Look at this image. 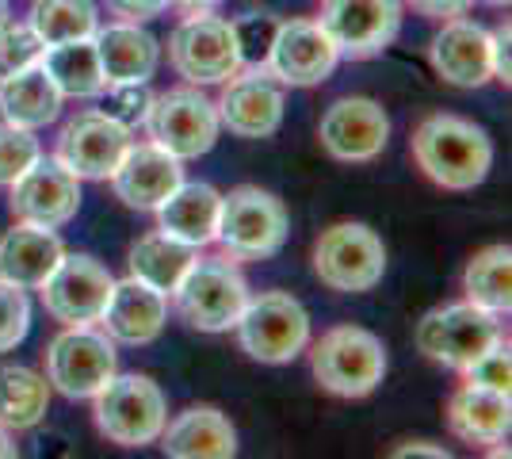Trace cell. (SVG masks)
Listing matches in <instances>:
<instances>
[{"instance_id":"cell-1","label":"cell","mask_w":512,"mask_h":459,"mask_svg":"<svg viewBox=\"0 0 512 459\" xmlns=\"http://www.w3.org/2000/svg\"><path fill=\"white\" fill-rule=\"evenodd\" d=\"M413 161L432 184L448 192H470L490 176L493 142L478 123L440 111L421 119L413 131Z\"/></svg>"},{"instance_id":"cell-2","label":"cell","mask_w":512,"mask_h":459,"mask_svg":"<svg viewBox=\"0 0 512 459\" xmlns=\"http://www.w3.org/2000/svg\"><path fill=\"white\" fill-rule=\"evenodd\" d=\"M176 314L199 333H226L249 303V284L234 257H195L184 280L172 287Z\"/></svg>"},{"instance_id":"cell-3","label":"cell","mask_w":512,"mask_h":459,"mask_svg":"<svg viewBox=\"0 0 512 459\" xmlns=\"http://www.w3.org/2000/svg\"><path fill=\"white\" fill-rule=\"evenodd\" d=\"M214 238L234 261H264L287 241V207L272 192L241 184L230 196H222Z\"/></svg>"},{"instance_id":"cell-4","label":"cell","mask_w":512,"mask_h":459,"mask_svg":"<svg viewBox=\"0 0 512 459\" xmlns=\"http://www.w3.org/2000/svg\"><path fill=\"white\" fill-rule=\"evenodd\" d=\"M314 379L329 394L341 398H363L371 394L386 375L383 341L363 326H337L321 337L310 352Z\"/></svg>"},{"instance_id":"cell-5","label":"cell","mask_w":512,"mask_h":459,"mask_svg":"<svg viewBox=\"0 0 512 459\" xmlns=\"http://www.w3.org/2000/svg\"><path fill=\"white\" fill-rule=\"evenodd\" d=\"M169 421V402L150 375H111L104 391L96 394V429L111 444L142 448L161 437Z\"/></svg>"},{"instance_id":"cell-6","label":"cell","mask_w":512,"mask_h":459,"mask_svg":"<svg viewBox=\"0 0 512 459\" xmlns=\"http://www.w3.org/2000/svg\"><path fill=\"white\" fill-rule=\"evenodd\" d=\"M237 341L260 364H287L310 341V314L287 291L249 295V303L237 318Z\"/></svg>"},{"instance_id":"cell-7","label":"cell","mask_w":512,"mask_h":459,"mask_svg":"<svg viewBox=\"0 0 512 459\" xmlns=\"http://www.w3.org/2000/svg\"><path fill=\"white\" fill-rule=\"evenodd\" d=\"M314 272L325 287L360 295L383 280L386 245L363 222H333L314 245Z\"/></svg>"},{"instance_id":"cell-8","label":"cell","mask_w":512,"mask_h":459,"mask_svg":"<svg viewBox=\"0 0 512 459\" xmlns=\"http://www.w3.org/2000/svg\"><path fill=\"white\" fill-rule=\"evenodd\" d=\"M115 372V345L92 326H65L46 349V383L65 398H96Z\"/></svg>"},{"instance_id":"cell-9","label":"cell","mask_w":512,"mask_h":459,"mask_svg":"<svg viewBox=\"0 0 512 459\" xmlns=\"http://www.w3.org/2000/svg\"><path fill=\"white\" fill-rule=\"evenodd\" d=\"M501 341V322L493 310H482L474 303H451L428 310L417 326V349L428 360L463 372L482 352Z\"/></svg>"},{"instance_id":"cell-10","label":"cell","mask_w":512,"mask_h":459,"mask_svg":"<svg viewBox=\"0 0 512 459\" xmlns=\"http://www.w3.org/2000/svg\"><path fill=\"white\" fill-rule=\"evenodd\" d=\"M146 131H150L153 146H161L180 161H192V157L211 153L222 123H218V108L211 100L188 85L153 96L150 111H146Z\"/></svg>"},{"instance_id":"cell-11","label":"cell","mask_w":512,"mask_h":459,"mask_svg":"<svg viewBox=\"0 0 512 459\" xmlns=\"http://www.w3.org/2000/svg\"><path fill=\"white\" fill-rule=\"evenodd\" d=\"M169 62L188 85H222V81H230L241 69L230 23L211 16V12H192L172 31Z\"/></svg>"},{"instance_id":"cell-12","label":"cell","mask_w":512,"mask_h":459,"mask_svg":"<svg viewBox=\"0 0 512 459\" xmlns=\"http://www.w3.org/2000/svg\"><path fill=\"white\" fill-rule=\"evenodd\" d=\"M318 23L341 58L360 62V58L383 54L398 39L402 4L398 0H325Z\"/></svg>"},{"instance_id":"cell-13","label":"cell","mask_w":512,"mask_h":459,"mask_svg":"<svg viewBox=\"0 0 512 459\" xmlns=\"http://www.w3.org/2000/svg\"><path fill=\"white\" fill-rule=\"evenodd\" d=\"M111 272L88 253L62 257L58 268L43 280V306L62 326H92L100 322L107 299H111Z\"/></svg>"},{"instance_id":"cell-14","label":"cell","mask_w":512,"mask_h":459,"mask_svg":"<svg viewBox=\"0 0 512 459\" xmlns=\"http://www.w3.org/2000/svg\"><path fill=\"white\" fill-rule=\"evenodd\" d=\"M8 188H12V196H8L12 215L31 226H50V230L65 226L81 207V180L69 173L58 157H43V153Z\"/></svg>"},{"instance_id":"cell-15","label":"cell","mask_w":512,"mask_h":459,"mask_svg":"<svg viewBox=\"0 0 512 459\" xmlns=\"http://www.w3.org/2000/svg\"><path fill=\"white\" fill-rule=\"evenodd\" d=\"M130 146V131L107 119L104 111H81L69 119L58 134V161H62L77 180H107L115 165L123 161Z\"/></svg>"},{"instance_id":"cell-16","label":"cell","mask_w":512,"mask_h":459,"mask_svg":"<svg viewBox=\"0 0 512 459\" xmlns=\"http://www.w3.org/2000/svg\"><path fill=\"white\" fill-rule=\"evenodd\" d=\"M318 138L325 153L337 161H375L390 142V119L383 104L367 96H344L325 108Z\"/></svg>"},{"instance_id":"cell-17","label":"cell","mask_w":512,"mask_h":459,"mask_svg":"<svg viewBox=\"0 0 512 459\" xmlns=\"http://www.w3.org/2000/svg\"><path fill=\"white\" fill-rule=\"evenodd\" d=\"M341 62L337 46L329 43V35L321 31L318 20H291L279 23L276 46L268 54V77H279L283 85L310 88L321 85Z\"/></svg>"},{"instance_id":"cell-18","label":"cell","mask_w":512,"mask_h":459,"mask_svg":"<svg viewBox=\"0 0 512 459\" xmlns=\"http://www.w3.org/2000/svg\"><path fill=\"white\" fill-rule=\"evenodd\" d=\"M180 184H184L180 157H172V153H165L153 142H142V146L130 142L123 161L111 173L115 196L123 199L127 207H134V211H157Z\"/></svg>"},{"instance_id":"cell-19","label":"cell","mask_w":512,"mask_h":459,"mask_svg":"<svg viewBox=\"0 0 512 459\" xmlns=\"http://www.w3.org/2000/svg\"><path fill=\"white\" fill-rule=\"evenodd\" d=\"M226 92L214 104L218 108V123L230 127L237 138H272L283 123V92L279 85L268 81V69L256 73H241L222 81Z\"/></svg>"},{"instance_id":"cell-20","label":"cell","mask_w":512,"mask_h":459,"mask_svg":"<svg viewBox=\"0 0 512 459\" xmlns=\"http://www.w3.org/2000/svg\"><path fill=\"white\" fill-rule=\"evenodd\" d=\"M432 66L455 88H482L493 77L490 66V31L474 20L444 23V31L432 39Z\"/></svg>"},{"instance_id":"cell-21","label":"cell","mask_w":512,"mask_h":459,"mask_svg":"<svg viewBox=\"0 0 512 459\" xmlns=\"http://www.w3.org/2000/svg\"><path fill=\"white\" fill-rule=\"evenodd\" d=\"M165 314H169L165 291L130 276L111 287V299H107L100 322H104L107 337L119 345H150L165 329Z\"/></svg>"},{"instance_id":"cell-22","label":"cell","mask_w":512,"mask_h":459,"mask_svg":"<svg viewBox=\"0 0 512 459\" xmlns=\"http://www.w3.org/2000/svg\"><path fill=\"white\" fill-rule=\"evenodd\" d=\"M165 456L176 459H230L237 456V433L230 417L214 406H188L161 429Z\"/></svg>"},{"instance_id":"cell-23","label":"cell","mask_w":512,"mask_h":459,"mask_svg":"<svg viewBox=\"0 0 512 459\" xmlns=\"http://www.w3.org/2000/svg\"><path fill=\"white\" fill-rule=\"evenodd\" d=\"M96 58L104 69L107 85H146L157 69V39L150 31H142L138 23H111V27H96L92 35Z\"/></svg>"},{"instance_id":"cell-24","label":"cell","mask_w":512,"mask_h":459,"mask_svg":"<svg viewBox=\"0 0 512 459\" xmlns=\"http://www.w3.org/2000/svg\"><path fill=\"white\" fill-rule=\"evenodd\" d=\"M448 425L451 433L467 444H505L512 425L509 391L463 383L448 402Z\"/></svg>"},{"instance_id":"cell-25","label":"cell","mask_w":512,"mask_h":459,"mask_svg":"<svg viewBox=\"0 0 512 459\" xmlns=\"http://www.w3.org/2000/svg\"><path fill=\"white\" fill-rule=\"evenodd\" d=\"M65 257L62 238L50 226L20 222L0 238V276L20 287H43V280Z\"/></svg>"},{"instance_id":"cell-26","label":"cell","mask_w":512,"mask_h":459,"mask_svg":"<svg viewBox=\"0 0 512 459\" xmlns=\"http://www.w3.org/2000/svg\"><path fill=\"white\" fill-rule=\"evenodd\" d=\"M58 111H62V92L50 81L43 62L0 77V115H4V123L39 131V127L58 119Z\"/></svg>"},{"instance_id":"cell-27","label":"cell","mask_w":512,"mask_h":459,"mask_svg":"<svg viewBox=\"0 0 512 459\" xmlns=\"http://www.w3.org/2000/svg\"><path fill=\"white\" fill-rule=\"evenodd\" d=\"M218 207H222V196L214 192L211 184H180L161 207H157V219H161V230L172 234L184 245H207L214 241V230H218Z\"/></svg>"},{"instance_id":"cell-28","label":"cell","mask_w":512,"mask_h":459,"mask_svg":"<svg viewBox=\"0 0 512 459\" xmlns=\"http://www.w3.org/2000/svg\"><path fill=\"white\" fill-rule=\"evenodd\" d=\"M195 261V249L192 245H184V241H176L172 234L165 230H153L146 238H138L130 245V276L134 280H142V284L157 287V291H165L172 295V287L184 280V272L192 268Z\"/></svg>"},{"instance_id":"cell-29","label":"cell","mask_w":512,"mask_h":459,"mask_svg":"<svg viewBox=\"0 0 512 459\" xmlns=\"http://www.w3.org/2000/svg\"><path fill=\"white\" fill-rule=\"evenodd\" d=\"M43 69L50 73V81L58 85L62 96H104L107 77L96 58L92 39H69V43H54L43 50Z\"/></svg>"},{"instance_id":"cell-30","label":"cell","mask_w":512,"mask_h":459,"mask_svg":"<svg viewBox=\"0 0 512 459\" xmlns=\"http://www.w3.org/2000/svg\"><path fill=\"white\" fill-rule=\"evenodd\" d=\"M463 291L467 303L493 310V314H509L512 310V249L509 245H486L470 257L463 272Z\"/></svg>"},{"instance_id":"cell-31","label":"cell","mask_w":512,"mask_h":459,"mask_svg":"<svg viewBox=\"0 0 512 459\" xmlns=\"http://www.w3.org/2000/svg\"><path fill=\"white\" fill-rule=\"evenodd\" d=\"M50 406V383L46 375L8 364L0 368V425L4 429H35Z\"/></svg>"},{"instance_id":"cell-32","label":"cell","mask_w":512,"mask_h":459,"mask_svg":"<svg viewBox=\"0 0 512 459\" xmlns=\"http://www.w3.org/2000/svg\"><path fill=\"white\" fill-rule=\"evenodd\" d=\"M31 31L43 46L69 43V39H92L100 27V12L92 0H35L31 4Z\"/></svg>"},{"instance_id":"cell-33","label":"cell","mask_w":512,"mask_h":459,"mask_svg":"<svg viewBox=\"0 0 512 459\" xmlns=\"http://www.w3.org/2000/svg\"><path fill=\"white\" fill-rule=\"evenodd\" d=\"M230 31H234L241 66H253V69L268 66V54H272L279 35V20L272 12H245V16H237L230 23Z\"/></svg>"},{"instance_id":"cell-34","label":"cell","mask_w":512,"mask_h":459,"mask_svg":"<svg viewBox=\"0 0 512 459\" xmlns=\"http://www.w3.org/2000/svg\"><path fill=\"white\" fill-rule=\"evenodd\" d=\"M43 39L31 31V23H0V77L16 73V69L35 66L43 58Z\"/></svg>"},{"instance_id":"cell-35","label":"cell","mask_w":512,"mask_h":459,"mask_svg":"<svg viewBox=\"0 0 512 459\" xmlns=\"http://www.w3.org/2000/svg\"><path fill=\"white\" fill-rule=\"evenodd\" d=\"M39 157V138L27 127H0V184H16Z\"/></svg>"},{"instance_id":"cell-36","label":"cell","mask_w":512,"mask_h":459,"mask_svg":"<svg viewBox=\"0 0 512 459\" xmlns=\"http://www.w3.org/2000/svg\"><path fill=\"white\" fill-rule=\"evenodd\" d=\"M31 329V303L20 284L0 276V352H12Z\"/></svg>"},{"instance_id":"cell-37","label":"cell","mask_w":512,"mask_h":459,"mask_svg":"<svg viewBox=\"0 0 512 459\" xmlns=\"http://www.w3.org/2000/svg\"><path fill=\"white\" fill-rule=\"evenodd\" d=\"M107 100H104V115L115 119L119 127H138L146 123V111L153 104V92L146 85H107Z\"/></svg>"},{"instance_id":"cell-38","label":"cell","mask_w":512,"mask_h":459,"mask_svg":"<svg viewBox=\"0 0 512 459\" xmlns=\"http://www.w3.org/2000/svg\"><path fill=\"white\" fill-rule=\"evenodd\" d=\"M467 383H478V387H490V391H509V379H512V356H509V341L501 337L497 345L482 352L474 364L463 368Z\"/></svg>"},{"instance_id":"cell-39","label":"cell","mask_w":512,"mask_h":459,"mask_svg":"<svg viewBox=\"0 0 512 459\" xmlns=\"http://www.w3.org/2000/svg\"><path fill=\"white\" fill-rule=\"evenodd\" d=\"M512 46V27H509V20L501 23L497 31H490V66H493V77L497 81H505L509 85L512 81V62H509V50Z\"/></svg>"},{"instance_id":"cell-40","label":"cell","mask_w":512,"mask_h":459,"mask_svg":"<svg viewBox=\"0 0 512 459\" xmlns=\"http://www.w3.org/2000/svg\"><path fill=\"white\" fill-rule=\"evenodd\" d=\"M107 8H111V16H119V20L146 23V20H157V16L169 8V0H107Z\"/></svg>"},{"instance_id":"cell-41","label":"cell","mask_w":512,"mask_h":459,"mask_svg":"<svg viewBox=\"0 0 512 459\" xmlns=\"http://www.w3.org/2000/svg\"><path fill=\"white\" fill-rule=\"evenodd\" d=\"M413 12H421L428 20H455V16H467V8L474 0H406Z\"/></svg>"},{"instance_id":"cell-42","label":"cell","mask_w":512,"mask_h":459,"mask_svg":"<svg viewBox=\"0 0 512 459\" xmlns=\"http://www.w3.org/2000/svg\"><path fill=\"white\" fill-rule=\"evenodd\" d=\"M394 459H406V456H432V459H448L451 452L448 448H440V444H428V440H409V444H398L394 452H390Z\"/></svg>"},{"instance_id":"cell-43","label":"cell","mask_w":512,"mask_h":459,"mask_svg":"<svg viewBox=\"0 0 512 459\" xmlns=\"http://www.w3.org/2000/svg\"><path fill=\"white\" fill-rule=\"evenodd\" d=\"M172 4H180L184 12H211L218 0H172Z\"/></svg>"},{"instance_id":"cell-44","label":"cell","mask_w":512,"mask_h":459,"mask_svg":"<svg viewBox=\"0 0 512 459\" xmlns=\"http://www.w3.org/2000/svg\"><path fill=\"white\" fill-rule=\"evenodd\" d=\"M12 456H16V444L8 437V429L0 425V459H12Z\"/></svg>"},{"instance_id":"cell-45","label":"cell","mask_w":512,"mask_h":459,"mask_svg":"<svg viewBox=\"0 0 512 459\" xmlns=\"http://www.w3.org/2000/svg\"><path fill=\"white\" fill-rule=\"evenodd\" d=\"M486 4H493V8H509V0H486Z\"/></svg>"},{"instance_id":"cell-46","label":"cell","mask_w":512,"mask_h":459,"mask_svg":"<svg viewBox=\"0 0 512 459\" xmlns=\"http://www.w3.org/2000/svg\"><path fill=\"white\" fill-rule=\"evenodd\" d=\"M8 20V4H4V0H0V23Z\"/></svg>"}]
</instances>
